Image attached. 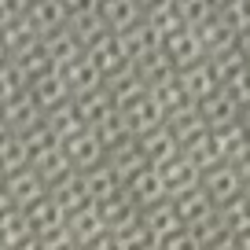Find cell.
<instances>
[{"label":"cell","mask_w":250,"mask_h":250,"mask_svg":"<svg viewBox=\"0 0 250 250\" xmlns=\"http://www.w3.org/2000/svg\"><path fill=\"white\" fill-rule=\"evenodd\" d=\"M243 250H250V225L243 228Z\"/></svg>","instance_id":"obj_1"}]
</instances>
